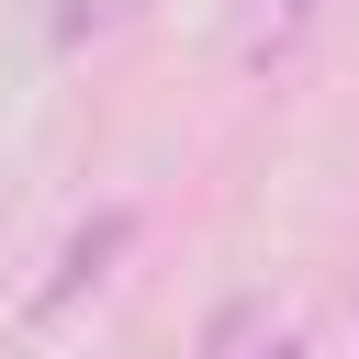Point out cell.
Instances as JSON below:
<instances>
[{
    "mask_svg": "<svg viewBox=\"0 0 359 359\" xmlns=\"http://www.w3.org/2000/svg\"><path fill=\"white\" fill-rule=\"evenodd\" d=\"M123 247H135V213H123V202H112V213H90V224L67 236V258H56V280L34 292V314H56V303H79V292H90V280H101V269H112Z\"/></svg>",
    "mask_w": 359,
    "mask_h": 359,
    "instance_id": "6da1fadb",
    "label": "cell"
},
{
    "mask_svg": "<svg viewBox=\"0 0 359 359\" xmlns=\"http://www.w3.org/2000/svg\"><path fill=\"white\" fill-rule=\"evenodd\" d=\"M258 359H303V348H292V337H269V348H258Z\"/></svg>",
    "mask_w": 359,
    "mask_h": 359,
    "instance_id": "7a4b0ae2",
    "label": "cell"
}]
</instances>
